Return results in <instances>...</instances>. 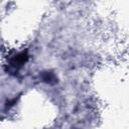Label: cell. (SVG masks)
I'll use <instances>...</instances> for the list:
<instances>
[{
  "mask_svg": "<svg viewBox=\"0 0 129 129\" xmlns=\"http://www.w3.org/2000/svg\"><path fill=\"white\" fill-rule=\"evenodd\" d=\"M27 58H28V56H27V54H26L25 52H20V53H18L17 55H15V57H14V59L11 61V63H12V66H14V67H19V66L24 64L25 61L27 60Z\"/></svg>",
  "mask_w": 129,
  "mask_h": 129,
  "instance_id": "1",
  "label": "cell"
}]
</instances>
